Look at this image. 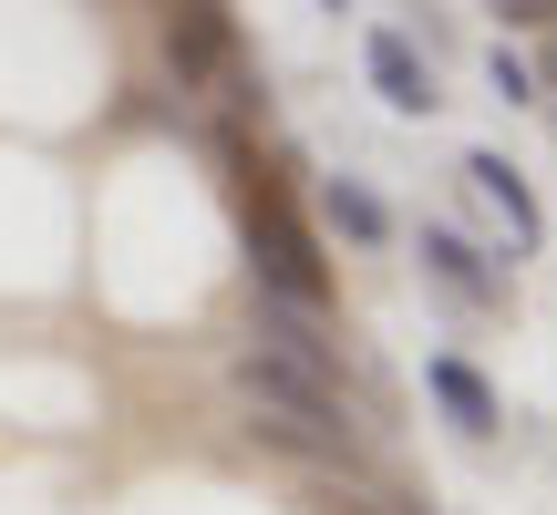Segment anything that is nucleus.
Masks as SVG:
<instances>
[{"mask_svg": "<svg viewBox=\"0 0 557 515\" xmlns=\"http://www.w3.org/2000/svg\"><path fill=\"white\" fill-rule=\"evenodd\" d=\"M423 278H434L455 310H506V268L475 238H455V227H423Z\"/></svg>", "mask_w": 557, "mask_h": 515, "instance_id": "obj_5", "label": "nucleus"}, {"mask_svg": "<svg viewBox=\"0 0 557 515\" xmlns=\"http://www.w3.org/2000/svg\"><path fill=\"white\" fill-rule=\"evenodd\" d=\"M423 392H434V413L455 423L465 443H496V434H506V402H496V381H485L465 351H434V361H423Z\"/></svg>", "mask_w": 557, "mask_h": 515, "instance_id": "obj_4", "label": "nucleus"}, {"mask_svg": "<svg viewBox=\"0 0 557 515\" xmlns=\"http://www.w3.org/2000/svg\"><path fill=\"white\" fill-rule=\"evenodd\" d=\"M156 41H165L176 93H227L238 114H248V103L269 114V83H248V52H238L227 0H156Z\"/></svg>", "mask_w": 557, "mask_h": 515, "instance_id": "obj_2", "label": "nucleus"}, {"mask_svg": "<svg viewBox=\"0 0 557 515\" xmlns=\"http://www.w3.org/2000/svg\"><path fill=\"white\" fill-rule=\"evenodd\" d=\"M485 83H496L506 103H537V73H527V62L506 52V41H496V52H485Z\"/></svg>", "mask_w": 557, "mask_h": 515, "instance_id": "obj_10", "label": "nucleus"}, {"mask_svg": "<svg viewBox=\"0 0 557 515\" xmlns=\"http://www.w3.org/2000/svg\"><path fill=\"white\" fill-rule=\"evenodd\" d=\"M320 11H351V0H320Z\"/></svg>", "mask_w": 557, "mask_h": 515, "instance_id": "obj_13", "label": "nucleus"}, {"mask_svg": "<svg viewBox=\"0 0 557 515\" xmlns=\"http://www.w3.org/2000/svg\"><path fill=\"white\" fill-rule=\"evenodd\" d=\"M506 32H557V0H485Z\"/></svg>", "mask_w": 557, "mask_h": 515, "instance_id": "obj_11", "label": "nucleus"}, {"mask_svg": "<svg viewBox=\"0 0 557 515\" xmlns=\"http://www.w3.org/2000/svg\"><path fill=\"white\" fill-rule=\"evenodd\" d=\"M465 176H475V197L506 217V238H517V248H537V238H547V206H537V186H527L517 165L496 155V145H475V155H465Z\"/></svg>", "mask_w": 557, "mask_h": 515, "instance_id": "obj_7", "label": "nucleus"}, {"mask_svg": "<svg viewBox=\"0 0 557 515\" xmlns=\"http://www.w3.org/2000/svg\"><path fill=\"white\" fill-rule=\"evenodd\" d=\"M361 73H372V93L382 103H393V114H434V62H423L413 52V32H372V41H361Z\"/></svg>", "mask_w": 557, "mask_h": 515, "instance_id": "obj_6", "label": "nucleus"}, {"mask_svg": "<svg viewBox=\"0 0 557 515\" xmlns=\"http://www.w3.org/2000/svg\"><path fill=\"white\" fill-rule=\"evenodd\" d=\"M227 381H238V402H248V413H269V423H310V434H361V443H372V423L351 413V392H341L331 372H310V361L269 351V340H238Z\"/></svg>", "mask_w": 557, "mask_h": 515, "instance_id": "obj_3", "label": "nucleus"}, {"mask_svg": "<svg viewBox=\"0 0 557 515\" xmlns=\"http://www.w3.org/2000/svg\"><path fill=\"white\" fill-rule=\"evenodd\" d=\"M227 197H238L248 289H259V299H289V310H310V319H331L341 278H331V258H320V227L299 217V197L278 186V165L248 155V135H238V124H227Z\"/></svg>", "mask_w": 557, "mask_h": 515, "instance_id": "obj_1", "label": "nucleus"}, {"mask_svg": "<svg viewBox=\"0 0 557 515\" xmlns=\"http://www.w3.org/2000/svg\"><path fill=\"white\" fill-rule=\"evenodd\" d=\"M547 83H557V41H547Z\"/></svg>", "mask_w": 557, "mask_h": 515, "instance_id": "obj_12", "label": "nucleus"}, {"mask_svg": "<svg viewBox=\"0 0 557 515\" xmlns=\"http://www.w3.org/2000/svg\"><path fill=\"white\" fill-rule=\"evenodd\" d=\"M320 217H331L351 248H393V206H382L361 176H331V186H320Z\"/></svg>", "mask_w": 557, "mask_h": 515, "instance_id": "obj_9", "label": "nucleus"}, {"mask_svg": "<svg viewBox=\"0 0 557 515\" xmlns=\"http://www.w3.org/2000/svg\"><path fill=\"white\" fill-rule=\"evenodd\" d=\"M259 340H269V351H289V361H310V372H331V381H341V340H331V319L289 310V299H259Z\"/></svg>", "mask_w": 557, "mask_h": 515, "instance_id": "obj_8", "label": "nucleus"}]
</instances>
